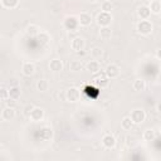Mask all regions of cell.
<instances>
[{
	"label": "cell",
	"instance_id": "6da1fadb",
	"mask_svg": "<svg viewBox=\"0 0 161 161\" xmlns=\"http://www.w3.org/2000/svg\"><path fill=\"white\" fill-rule=\"evenodd\" d=\"M63 26L69 31H75L79 26V20L75 16H67L63 21Z\"/></svg>",
	"mask_w": 161,
	"mask_h": 161
},
{
	"label": "cell",
	"instance_id": "7a4b0ae2",
	"mask_svg": "<svg viewBox=\"0 0 161 161\" xmlns=\"http://www.w3.org/2000/svg\"><path fill=\"white\" fill-rule=\"evenodd\" d=\"M96 21H97V24L99 26H108L111 24V21H112V14L107 13V11H101L97 15Z\"/></svg>",
	"mask_w": 161,
	"mask_h": 161
},
{
	"label": "cell",
	"instance_id": "3957f363",
	"mask_svg": "<svg viewBox=\"0 0 161 161\" xmlns=\"http://www.w3.org/2000/svg\"><path fill=\"white\" fill-rule=\"evenodd\" d=\"M152 23L150 20H141L137 24V31L142 35H148L152 33Z\"/></svg>",
	"mask_w": 161,
	"mask_h": 161
},
{
	"label": "cell",
	"instance_id": "277c9868",
	"mask_svg": "<svg viewBox=\"0 0 161 161\" xmlns=\"http://www.w3.org/2000/svg\"><path fill=\"white\" fill-rule=\"evenodd\" d=\"M130 117L132 118V121H133L135 125H140V123H142L146 119V112L142 108H137V109H133L131 112Z\"/></svg>",
	"mask_w": 161,
	"mask_h": 161
},
{
	"label": "cell",
	"instance_id": "5b68a950",
	"mask_svg": "<svg viewBox=\"0 0 161 161\" xmlns=\"http://www.w3.org/2000/svg\"><path fill=\"white\" fill-rule=\"evenodd\" d=\"M119 73H121V70H119V67H118L117 64H108L107 68H106V70H104V74H106L107 78H109V79H116V78H118V77H119Z\"/></svg>",
	"mask_w": 161,
	"mask_h": 161
},
{
	"label": "cell",
	"instance_id": "8992f818",
	"mask_svg": "<svg viewBox=\"0 0 161 161\" xmlns=\"http://www.w3.org/2000/svg\"><path fill=\"white\" fill-rule=\"evenodd\" d=\"M80 98V92L77 87H70L65 92V99L68 102H77Z\"/></svg>",
	"mask_w": 161,
	"mask_h": 161
},
{
	"label": "cell",
	"instance_id": "52a82bcc",
	"mask_svg": "<svg viewBox=\"0 0 161 161\" xmlns=\"http://www.w3.org/2000/svg\"><path fill=\"white\" fill-rule=\"evenodd\" d=\"M14 118H15V109H14V107L8 106V107H5V108L1 111V119H3V121L10 122V121H13Z\"/></svg>",
	"mask_w": 161,
	"mask_h": 161
},
{
	"label": "cell",
	"instance_id": "ba28073f",
	"mask_svg": "<svg viewBox=\"0 0 161 161\" xmlns=\"http://www.w3.org/2000/svg\"><path fill=\"white\" fill-rule=\"evenodd\" d=\"M116 143H117V140H116V137L112 133H106L102 137V145L106 148H113L116 146Z\"/></svg>",
	"mask_w": 161,
	"mask_h": 161
},
{
	"label": "cell",
	"instance_id": "9c48e42d",
	"mask_svg": "<svg viewBox=\"0 0 161 161\" xmlns=\"http://www.w3.org/2000/svg\"><path fill=\"white\" fill-rule=\"evenodd\" d=\"M84 45H86V42H84L83 38H80V36H75L74 39H72L70 47H72V49H73L75 53L83 50V49H84Z\"/></svg>",
	"mask_w": 161,
	"mask_h": 161
},
{
	"label": "cell",
	"instance_id": "30bf717a",
	"mask_svg": "<svg viewBox=\"0 0 161 161\" xmlns=\"http://www.w3.org/2000/svg\"><path fill=\"white\" fill-rule=\"evenodd\" d=\"M29 118L33 121V122H40L43 118H44V109L40 108V107H34Z\"/></svg>",
	"mask_w": 161,
	"mask_h": 161
},
{
	"label": "cell",
	"instance_id": "8fae6325",
	"mask_svg": "<svg viewBox=\"0 0 161 161\" xmlns=\"http://www.w3.org/2000/svg\"><path fill=\"white\" fill-rule=\"evenodd\" d=\"M137 15H138V18H140L141 20H147V19L150 18V15H151V9H150V6H147V5H141V6L137 9Z\"/></svg>",
	"mask_w": 161,
	"mask_h": 161
},
{
	"label": "cell",
	"instance_id": "7c38bea8",
	"mask_svg": "<svg viewBox=\"0 0 161 161\" xmlns=\"http://www.w3.org/2000/svg\"><path fill=\"white\" fill-rule=\"evenodd\" d=\"M86 68H87V70H88L89 73H92V74H97V73L101 72V64H99V62H98L97 59L89 60V62L87 63Z\"/></svg>",
	"mask_w": 161,
	"mask_h": 161
},
{
	"label": "cell",
	"instance_id": "4fadbf2b",
	"mask_svg": "<svg viewBox=\"0 0 161 161\" xmlns=\"http://www.w3.org/2000/svg\"><path fill=\"white\" fill-rule=\"evenodd\" d=\"M34 72H35V65H34L33 63H30V62H25V63H23V65H21V73H23L25 77H30V75H33Z\"/></svg>",
	"mask_w": 161,
	"mask_h": 161
},
{
	"label": "cell",
	"instance_id": "5bb4252c",
	"mask_svg": "<svg viewBox=\"0 0 161 161\" xmlns=\"http://www.w3.org/2000/svg\"><path fill=\"white\" fill-rule=\"evenodd\" d=\"M78 20H79V25H80V26H88V25H91V23H92V15H91L89 13L83 11V13L79 14Z\"/></svg>",
	"mask_w": 161,
	"mask_h": 161
},
{
	"label": "cell",
	"instance_id": "9a60e30c",
	"mask_svg": "<svg viewBox=\"0 0 161 161\" xmlns=\"http://www.w3.org/2000/svg\"><path fill=\"white\" fill-rule=\"evenodd\" d=\"M63 67H64L63 62L60 59H58V58L52 59L50 63H49V69L53 70V72H60V70H63Z\"/></svg>",
	"mask_w": 161,
	"mask_h": 161
},
{
	"label": "cell",
	"instance_id": "2e32d148",
	"mask_svg": "<svg viewBox=\"0 0 161 161\" xmlns=\"http://www.w3.org/2000/svg\"><path fill=\"white\" fill-rule=\"evenodd\" d=\"M132 88H133V91H136V92H142V91H145V89H146V80L142 79V78L135 79V80L132 82Z\"/></svg>",
	"mask_w": 161,
	"mask_h": 161
},
{
	"label": "cell",
	"instance_id": "e0dca14e",
	"mask_svg": "<svg viewBox=\"0 0 161 161\" xmlns=\"http://www.w3.org/2000/svg\"><path fill=\"white\" fill-rule=\"evenodd\" d=\"M133 125H135V123H133V121H132V118H131L130 116L123 117L122 121H121V127H122L125 131H130V130H132Z\"/></svg>",
	"mask_w": 161,
	"mask_h": 161
},
{
	"label": "cell",
	"instance_id": "ac0fdd59",
	"mask_svg": "<svg viewBox=\"0 0 161 161\" xmlns=\"http://www.w3.org/2000/svg\"><path fill=\"white\" fill-rule=\"evenodd\" d=\"M20 96H21V91H20L19 86H16V87H10V88H9V98H10V99L16 101V99L20 98Z\"/></svg>",
	"mask_w": 161,
	"mask_h": 161
},
{
	"label": "cell",
	"instance_id": "d6986e66",
	"mask_svg": "<svg viewBox=\"0 0 161 161\" xmlns=\"http://www.w3.org/2000/svg\"><path fill=\"white\" fill-rule=\"evenodd\" d=\"M99 36L103 40H108L112 36V30L108 26H101V29H99Z\"/></svg>",
	"mask_w": 161,
	"mask_h": 161
},
{
	"label": "cell",
	"instance_id": "ffe728a7",
	"mask_svg": "<svg viewBox=\"0 0 161 161\" xmlns=\"http://www.w3.org/2000/svg\"><path fill=\"white\" fill-rule=\"evenodd\" d=\"M83 68V64L80 60H70L69 62V70L70 72H79L82 70Z\"/></svg>",
	"mask_w": 161,
	"mask_h": 161
},
{
	"label": "cell",
	"instance_id": "44dd1931",
	"mask_svg": "<svg viewBox=\"0 0 161 161\" xmlns=\"http://www.w3.org/2000/svg\"><path fill=\"white\" fill-rule=\"evenodd\" d=\"M39 33H40V29H39L38 25H35V24L28 25V28H26V34H28L29 36H35V35H38Z\"/></svg>",
	"mask_w": 161,
	"mask_h": 161
},
{
	"label": "cell",
	"instance_id": "7402d4cb",
	"mask_svg": "<svg viewBox=\"0 0 161 161\" xmlns=\"http://www.w3.org/2000/svg\"><path fill=\"white\" fill-rule=\"evenodd\" d=\"M49 88V82L47 79H39L36 82V89L39 92H47Z\"/></svg>",
	"mask_w": 161,
	"mask_h": 161
},
{
	"label": "cell",
	"instance_id": "603a6c76",
	"mask_svg": "<svg viewBox=\"0 0 161 161\" xmlns=\"http://www.w3.org/2000/svg\"><path fill=\"white\" fill-rule=\"evenodd\" d=\"M91 55L93 59H101L103 55V49L101 47H93L91 49Z\"/></svg>",
	"mask_w": 161,
	"mask_h": 161
},
{
	"label": "cell",
	"instance_id": "cb8c5ba5",
	"mask_svg": "<svg viewBox=\"0 0 161 161\" xmlns=\"http://www.w3.org/2000/svg\"><path fill=\"white\" fill-rule=\"evenodd\" d=\"M42 138L44 141H49L53 138V130L50 127H44L42 130Z\"/></svg>",
	"mask_w": 161,
	"mask_h": 161
},
{
	"label": "cell",
	"instance_id": "d4e9b609",
	"mask_svg": "<svg viewBox=\"0 0 161 161\" xmlns=\"http://www.w3.org/2000/svg\"><path fill=\"white\" fill-rule=\"evenodd\" d=\"M142 137H143L145 141H153L155 137H156V133H155V131L152 128H147V130H145Z\"/></svg>",
	"mask_w": 161,
	"mask_h": 161
},
{
	"label": "cell",
	"instance_id": "484cf974",
	"mask_svg": "<svg viewBox=\"0 0 161 161\" xmlns=\"http://www.w3.org/2000/svg\"><path fill=\"white\" fill-rule=\"evenodd\" d=\"M150 9H151V13L153 14H158L161 11V1L158 0H152L150 3Z\"/></svg>",
	"mask_w": 161,
	"mask_h": 161
},
{
	"label": "cell",
	"instance_id": "4316f807",
	"mask_svg": "<svg viewBox=\"0 0 161 161\" xmlns=\"http://www.w3.org/2000/svg\"><path fill=\"white\" fill-rule=\"evenodd\" d=\"M19 4V0H1V5L6 9H14Z\"/></svg>",
	"mask_w": 161,
	"mask_h": 161
},
{
	"label": "cell",
	"instance_id": "83f0119b",
	"mask_svg": "<svg viewBox=\"0 0 161 161\" xmlns=\"http://www.w3.org/2000/svg\"><path fill=\"white\" fill-rule=\"evenodd\" d=\"M101 9H102V11H107V13H111V10L113 9V4H112L111 1H108V0H106V1H103V3H102V5H101Z\"/></svg>",
	"mask_w": 161,
	"mask_h": 161
},
{
	"label": "cell",
	"instance_id": "f1b7e54d",
	"mask_svg": "<svg viewBox=\"0 0 161 161\" xmlns=\"http://www.w3.org/2000/svg\"><path fill=\"white\" fill-rule=\"evenodd\" d=\"M38 38H39V40H40L42 43H44V44H47V43L50 40V35H49L47 31H40V33L38 34Z\"/></svg>",
	"mask_w": 161,
	"mask_h": 161
},
{
	"label": "cell",
	"instance_id": "f546056e",
	"mask_svg": "<svg viewBox=\"0 0 161 161\" xmlns=\"http://www.w3.org/2000/svg\"><path fill=\"white\" fill-rule=\"evenodd\" d=\"M109 78H107V75L104 74V77H102V78H98L97 80H96V83L101 87V88H103V87H107L108 86V83H109V80H108Z\"/></svg>",
	"mask_w": 161,
	"mask_h": 161
},
{
	"label": "cell",
	"instance_id": "4dcf8cb0",
	"mask_svg": "<svg viewBox=\"0 0 161 161\" xmlns=\"http://www.w3.org/2000/svg\"><path fill=\"white\" fill-rule=\"evenodd\" d=\"M33 108H34V106H33L31 103H28V104H26V106L23 108V112H24V114L29 117V116H30V113H31V111H33Z\"/></svg>",
	"mask_w": 161,
	"mask_h": 161
},
{
	"label": "cell",
	"instance_id": "1f68e13d",
	"mask_svg": "<svg viewBox=\"0 0 161 161\" xmlns=\"http://www.w3.org/2000/svg\"><path fill=\"white\" fill-rule=\"evenodd\" d=\"M16 86H19V80H18V78H15V77H10V78H9V87H16Z\"/></svg>",
	"mask_w": 161,
	"mask_h": 161
},
{
	"label": "cell",
	"instance_id": "d6a6232c",
	"mask_svg": "<svg viewBox=\"0 0 161 161\" xmlns=\"http://www.w3.org/2000/svg\"><path fill=\"white\" fill-rule=\"evenodd\" d=\"M6 98H9V89H6V88H1V99L3 101H5Z\"/></svg>",
	"mask_w": 161,
	"mask_h": 161
},
{
	"label": "cell",
	"instance_id": "836d02e7",
	"mask_svg": "<svg viewBox=\"0 0 161 161\" xmlns=\"http://www.w3.org/2000/svg\"><path fill=\"white\" fill-rule=\"evenodd\" d=\"M156 111H157V112L161 114V101L157 103V106H156Z\"/></svg>",
	"mask_w": 161,
	"mask_h": 161
},
{
	"label": "cell",
	"instance_id": "e575fe53",
	"mask_svg": "<svg viewBox=\"0 0 161 161\" xmlns=\"http://www.w3.org/2000/svg\"><path fill=\"white\" fill-rule=\"evenodd\" d=\"M156 57H157V59L161 60V49H158V50L156 52Z\"/></svg>",
	"mask_w": 161,
	"mask_h": 161
},
{
	"label": "cell",
	"instance_id": "d590c367",
	"mask_svg": "<svg viewBox=\"0 0 161 161\" xmlns=\"http://www.w3.org/2000/svg\"><path fill=\"white\" fill-rule=\"evenodd\" d=\"M160 131H161V128H160Z\"/></svg>",
	"mask_w": 161,
	"mask_h": 161
}]
</instances>
